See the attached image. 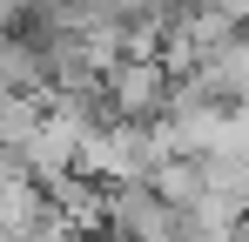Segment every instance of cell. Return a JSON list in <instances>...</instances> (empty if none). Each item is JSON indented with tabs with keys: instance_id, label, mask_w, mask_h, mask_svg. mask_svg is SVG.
Instances as JSON below:
<instances>
[{
	"instance_id": "cell-1",
	"label": "cell",
	"mask_w": 249,
	"mask_h": 242,
	"mask_svg": "<svg viewBox=\"0 0 249 242\" xmlns=\"http://www.w3.org/2000/svg\"><path fill=\"white\" fill-rule=\"evenodd\" d=\"M94 229H101V242H175L182 208L155 182H108L101 208H94Z\"/></svg>"
}]
</instances>
